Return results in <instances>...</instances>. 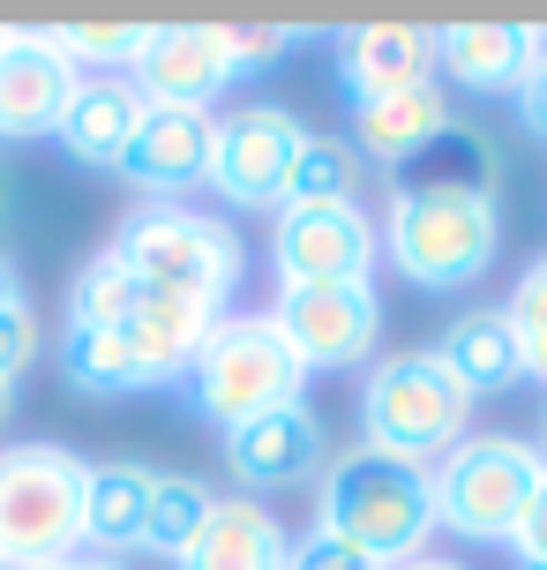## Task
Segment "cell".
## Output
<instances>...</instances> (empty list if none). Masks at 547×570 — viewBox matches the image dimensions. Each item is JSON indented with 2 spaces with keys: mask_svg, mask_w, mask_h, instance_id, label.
Wrapping results in <instances>:
<instances>
[{
  "mask_svg": "<svg viewBox=\"0 0 547 570\" xmlns=\"http://www.w3.org/2000/svg\"><path fill=\"white\" fill-rule=\"evenodd\" d=\"M322 533L352 541L382 570L428 556V541H435V488H428V473L368 451V443H360L352 458H330V473H322Z\"/></svg>",
  "mask_w": 547,
  "mask_h": 570,
  "instance_id": "1",
  "label": "cell"
},
{
  "mask_svg": "<svg viewBox=\"0 0 547 570\" xmlns=\"http://www.w3.org/2000/svg\"><path fill=\"white\" fill-rule=\"evenodd\" d=\"M382 256L420 293L480 285L503 256V210L495 196H442V188H398L382 210Z\"/></svg>",
  "mask_w": 547,
  "mask_h": 570,
  "instance_id": "2",
  "label": "cell"
},
{
  "mask_svg": "<svg viewBox=\"0 0 547 570\" xmlns=\"http://www.w3.org/2000/svg\"><path fill=\"white\" fill-rule=\"evenodd\" d=\"M473 405L480 399H465L458 375L442 368L435 345H428V353H390V361H375L368 391H360V428H368V451L435 473V465L473 435Z\"/></svg>",
  "mask_w": 547,
  "mask_h": 570,
  "instance_id": "3",
  "label": "cell"
},
{
  "mask_svg": "<svg viewBox=\"0 0 547 570\" xmlns=\"http://www.w3.org/2000/svg\"><path fill=\"white\" fill-rule=\"evenodd\" d=\"M180 383H188V399H196L202 421H218L232 435V428L278 413V405H300L308 368H300V353L286 345V331L262 308V315H226V323L202 338L196 368L180 375Z\"/></svg>",
  "mask_w": 547,
  "mask_h": 570,
  "instance_id": "4",
  "label": "cell"
},
{
  "mask_svg": "<svg viewBox=\"0 0 547 570\" xmlns=\"http://www.w3.org/2000/svg\"><path fill=\"white\" fill-rule=\"evenodd\" d=\"M83 488H90V465L60 443L0 451V556L16 570L68 563L83 548Z\"/></svg>",
  "mask_w": 547,
  "mask_h": 570,
  "instance_id": "5",
  "label": "cell"
},
{
  "mask_svg": "<svg viewBox=\"0 0 547 570\" xmlns=\"http://www.w3.org/2000/svg\"><path fill=\"white\" fill-rule=\"evenodd\" d=\"M113 256L143 278V293H180V301H226L240 285V240L232 226L202 218L188 203H150L113 233Z\"/></svg>",
  "mask_w": 547,
  "mask_h": 570,
  "instance_id": "6",
  "label": "cell"
},
{
  "mask_svg": "<svg viewBox=\"0 0 547 570\" xmlns=\"http://www.w3.org/2000/svg\"><path fill=\"white\" fill-rule=\"evenodd\" d=\"M540 473H547V458L525 435H465L458 451L428 473L435 525H450L465 541H510Z\"/></svg>",
  "mask_w": 547,
  "mask_h": 570,
  "instance_id": "7",
  "label": "cell"
},
{
  "mask_svg": "<svg viewBox=\"0 0 547 570\" xmlns=\"http://www.w3.org/2000/svg\"><path fill=\"white\" fill-rule=\"evenodd\" d=\"M375 218L360 203H278L270 218V271L278 285H368Z\"/></svg>",
  "mask_w": 547,
  "mask_h": 570,
  "instance_id": "8",
  "label": "cell"
},
{
  "mask_svg": "<svg viewBox=\"0 0 547 570\" xmlns=\"http://www.w3.org/2000/svg\"><path fill=\"white\" fill-rule=\"evenodd\" d=\"M308 128L286 106H240L210 128V188L240 210H278Z\"/></svg>",
  "mask_w": 547,
  "mask_h": 570,
  "instance_id": "9",
  "label": "cell"
},
{
  "mask_svg": "<svg viewBox=\"0 0 547 570\" xmlns=\"http://www.w3.org/2000/svg\"><path fill=\"white\" fill-rule=\"evenodd\" d=\"M270 323L286 331V345L300 353V368H352L368 361L382 338V301L375 285H278Z\"/></svg>",
  "mask_w": 547,
  "mask_h": 570,
  "instance_id": "10",
  "label": "cell"
},
{
  "mask_svg": "<svg viewBox=\"0 0 547 570\" xmlns=\"http://www.w3.org/2000/svg\"><path fill=\"white\" fill-rule=\"evenodd\" d=\"M128 83H136L143 106H196V114H210V98L232 83L226 23H150Z\"/></svg>",
  "mask_w": 547,
  "mask_h": 570,
  "instance_id": "11",
  "label": "cell"
},
{
  "mask_svg": "<svg viewBox=\"0 0 547 570\" xmlns=\"http://www.w3.org/2000/svg\"><path fill=\"white\" fill-rule=\"evenodd\" d=\"M76 83L83 76L46 46V30H0V142L60 136Z\"/></svg>",
  "mask_w": 547,
  "mask_h": 570,
  "instance_id": "12",
  "label": "cell"
},
{
  "mask_svg": "<svg viewBox=\"0 0 547 570\" xmlns=\"http://www.w3.org/2000/svg\"><path fill=\"white\" fill-rule=\"evenodd\" d=\"M226 465L248 488H308L330 473V428L316 405H278L226 435Z\"/></svg>",
  "mask_w": 547,
  "mask_h": 570,
  "instance_id": "13",
  "label": "cell"
},
{
  "mask_svg": "<svg viewBox=\"0 0 547 570\" xmlns=\"http://www.w3.org/2000/svg\"><path fill=\"white\" fill-rule=\"evenodd\" d=\"M210 128H218V114H196V106H143V120H136V136H128L113 173L136 180L143 196L173 203L180 188L210 180Z\"/></svg>",
  "mask_w": 547,
  "mask_h": 570,
  "instance_id": "14",
  "label": "cell"
},
{
  "mask_svg": "<svg viewBox=\"0 0 547 570\" xmlns=\"http://www.w3.org/2000/svg\"><path fill=\"white\" fill-rule=\"evenodd\" d=\"M338 83L346 98H390V90L435 83V30L420 23H352L338 38Z\"/></svg>",
  "mask_w": 547,
  "mask_h": 570,
  "instance_id": "15",
  "label": "cell"
},
{
  "mask_svg": "<svg viewBox=\"0 0 547 570\" xmlns=\"http://www.w3.org/2000/svg\"><path fill=\"white\" fill-rule=\"evenodd\" d=\"M547 30L533 23H442L435 30V68L450 76L458 90H518L525 68L540 60Z\"/></svg>",
  "mask_w": 547,
  "mask_h": 570,
  "instance_id": "16",
  "label": "cell"
},
{
  "mask_svg": "<svg viewBox=\"0 0 547 570\" xmlns=\"http://www.w3.org/2000/svg\"><path fill=\"white\" fill-rule=\"evenodd\" d=\"M286 556H292L286 525L262 511L256 495H218L173 570H286Z\"/></svg>",
  "mask_w": 547,
  "mask_h": 570,
  "instance_id": "17",
  "label": "cell"
},
{
  "mask_svg": "<svg viewBox=\"0 0 547 570\" xmlns=\"http://www.w3.org/2000/svg\"><path fill=\"white\" fill-rule=\"evenodd\" d=\"M136 120H143V98L128 76H83L76 98H68V114H60V150L76 158V166H120V150L136 136Z\"/></svg>",
  "mask_w": 547,
  "mask_h": 570,
  "instance_id": "18",
  "label": "cell"
},
{
  "mask_svg": "<svg viewBox=\"0 0 547 570\" xmlns=\"http://www.w3.org/2000/svg\"><path fill=\"white\" fill-rule=\"evenodd\" d=\"M442 128H450V106H442L435 83H420V90H390V98H360L346 142L360 158H375V166H405V158L428 150Z\"/></svg>",
  "mask_w": 547,
  "mask_h": 570,
  "instance_id": "19",
  "label": "cell"
},
{
  "mask_svg": "<svg viewBox=\"0 0 547 570\" xmlns=\"http://www.w3.org/2000/svg\"><path fill=\"white\" fill-rule=\"evenodd\" d=\"M150 488H158V473L136 465V458H106V465H90L83 548H98V556H136V548H143V518H150Z\"/></svg>",
  "mask_w": 547,
  "mask_h": 570,
  "instance_id": "20",
  "label": "cell"
},
{
  "mask_svg": "<svg viewBox=\"0 0 547 570\" xmlns=\"http://www.w3.org/2000/svg\"><path fill=\"white\" fill-rule=\"evenodd\" d=\"M435 361L458 375L465 399H488V391H510L525 375V353H518V331H510V315L503 308H465L442 345H435Z\"/></svg>",
  "mask_w": 547,
  "mask_h": 570,
  "instance_id": "21",
  "label": "cell"
},
{
  "mask_svg": "<svg viewBox=\"0 0 547 570\" xmlns=\"http://www.w3.org/2000/svg\"><path fill=\"white\" fill-rule=\"evenodd\" d=\"M226 323V301H180V293H150L143 315L128 323V338H136V353H143L150 383H180V375L196 368L202 338Z\"/></svg>",
  "mask_w": 547,
  "mask_h": 570,
  "instance_id": "22",
  "label": "cell"
},
{
  "mask_svg": "<svg viewBox=\"0 0 547 570\" xmlns=\"http://www.w3.org/2000/svg\"><path fill=\"white\" fill-rule=\"evenodd\" d=\"M60 368H68V383H76V391H90V399H128V391H158L128 331H83V323H68Z\"/></svg>",
  "mask_w": 547,
  "mask_h": 570,
  "instance_id": "23",
  "label": "cell"
},
{
  "mask_svg": "<svg viewBox=\"0 0 547 570\" xmlns=\"http://www.w3.org/2000/svg\"><path fill=\"white\" fill-rule=\"evenodd\" d=\"M143 301H150L143 278H136L113 248H98V256L76 271V285H68V323H83V331H128V323L143 315Z\"/></svg>",
  "mask_w": 547,
  "mask_h": 570,
  "instance_id": "24",
  "label": "cell"
},
{
  "mask_svg": "<svg viewBox=\"0 0 547 570\" xmlns=\"http://www.w3.org/2000/svg\"><path fill=\"white\" fill-rule=\"evenodd\" d=\"M405 180L398 188H442V196H495V173H488V142L473 136V128H442V136L428 142V150H412L405 158Z\"/></svg>",
  "mask_w": 547,
  "mask_h": 570,
  "instance_id": "25",
  "label": "cell"
},
{
  "mask_svg": "<svg viewBox=\"0 0 547 570\" xmlns=\"http://www.w3.org/2000/svg\"><path fill=\"white\" fill-rule=\"evenodd\" d=\"M210 503H218V495H210L196 473H158V488H150V518H143V548H150V556H166V563H180L188 541L202 533Z\"/></svg>",
  "mask_w": 547,
  "mask_h": 570,
  "instance_id": "26",
  "label": "cell"
},
{
  "mask_svg": "<svg viewBox=\"0 0 547 570\" xmlns=\"http://www.w3.org/2000/svg\"><path fill=\"white\" fill-rule=\"evenodd\" d=\"M360 150L346 136H308L300 158H292V180H286V203H360Z\"/></svg>",
  "mask_w": 547,
  "mask_h": 570,
  "instance_id": "27",
  "label": "cell"
},
{
  "mask_svg": "<svg viewBox=\"0 0 547 570\" xmlns=\"http://www.w3.org/2000/svg\"><path fill=\"white\" fill-rule=\"evenodd\" d=\"M143 30L150 23H60V30H46V46H53L76 76H113V68H136Z\"/></svg>",
  "mask_w": 547,
  "mask_h": 570,
  "instance_id": "28",
  "label": "cell"
},
{
  "mask_svg": "<svg viewBox=\"0 0 547 570\" xmlns=\"http://www.w3.org/2000/svg\"><path fill=\"white\" fill-rule=\"evenodd\" d=\"M503 315H510V331H518V353H525V375H540L547 383V256L525 271L518 285H510V301H503Z\"/></svg>",
  "mask_w": 547,
  "mask_h": 570,
  "instance_id": "29",
  "label": "cell"
},
{
  "mask_svg": "<svg viewBox=\"0 0 547 570\" xmlns=\"http://www.w3.org/2000/svg\"><path fill=\"white\" fill-rule=\"evenodd\" d=\"M292 30L286 23H226V53H232V76H248V68H270V60H286Z\"/></svg>",
  "mask_w": 547,
  "mask_h": 570,
  "instance_id": "30",
  "label": "cell"
},
{
  "mask_svg": "<svg viewBox=\"0 0 547 570\" xmlns=\"http://www.w3.org/2000/svg\"><path fill=\"white\" fill-rule=\"evenodd\" d=\"M286 570H382L375 563V556H360V548L352 541H338V533H300V541H292V556H286Z\"/></svg>",
  "mask_w": 547,
  "mask_h": 570,
  "instance_id": "31",
  "label": "cell"
},
{
  "mask_svg": "<svg viewBox=\"0 0 547 570\" xmlns=\"http://www.w3.org/2000/svg\"><path fill=\"white\" fill-rule=\"evenodd\" d=\"M30 361H38V315L30 301H16V308H0V383H23Z\"/></svg>",
  "mask_w": 547,
  "mask_h": 570,
  "instance_id": "32",
  "label": "cell"
},
{
  "mask_svg": "<svg viewBox=\"0 0 547 570\" xmlns=\"http://www.w3.org/2000/svg\"><path fill=\"white\" fill-rule=\"evenodd\" d=\"M510 548H518V563H547V473H540V488H533V503H525Z\"/></svg>",
  "mask_w": 547,
  "mask_h": 570,
  "instance_id": "33",
  "label": "cell"
},
{
  "mask_svg": "<svg viewBox=\"0 0 547 570\" xmlns=\"http://www.w3.org/2000/svg\"><path fill=\"white\" fill-rule=\"evenodd\" d=\"M510 98H518V120H525V128H533V136L547 142V46H540V60L525 68V83L510 90Z\"/></svg>",
  "mask_w": 547,
  "mask_h": 570,
  "instance_id": "34",
  "label": "cell"
},
{
  "mask_svg": "<svg viewBox=\"0 0 547 570\" xmlns=\"http://www.w3.org/2000/svg\"><path fill=\"white\" fill-rule=\"evenodd\" d=\"M23 301V271H16V256L0 248V308H16Z\"/></svg>",
  "mask_w": 547,
  "mask_h": 570,
  "instance_id": "35",
  "label": "cell"
},
{
  "mask_svg": "<svg viewBox=\"0 0 547 570\" xmlns=\"http://www.w3.org/2000/svg\"><path fill=\"white\" fill-rule=\"evenodd\" d=\"M60 570H128V556H98V548H76Z\"/></svg>",
  "mask_w": 547,
  "mask_h": 570,
  "instance_id": "36",
  "label": "cell"
},
{
  "mask_svg": "<svg viewBox=\"0 0 547 570\" xmlns=\"http://www.w3.org/2000/svg\"><path fill=\"white\" fill-rule=\"evenodd\" d=\"M398 570H465V563H450V556H412V563H398Z\"/></svg>",
  "mask_w": 547,
  "mask_h": 570,
  "instance_id": "37",
  "label": "cell"
},
{
  "mask_svg": "<svg viewBox=\"0 0 547 570\" xmlns=\"http://www.w3.org/2000/svg\"><path fill=\"white\" fill-rule=\"evenodd\" d=\"M8 405H16V383H0V421H8Z\"/></svg>",
  "mask_w": 547,
  "mask_h": 570,
  "instance_id": "38",
  "label": "cell"
},
{
  "mask_svg": "<svg viewBox=\"0 0 547 570\" xmlns=\"http://www.w3.org/2000/svg\"><path fill=\"white\" fill-rule=\"evenodd\" d=\"M0 203H8V166H0Z\"/></svg>",
  "mask_w": 547,
  "mask_h": 570,
  "instance_id": "39",
  "label": "cell"
},
{
  "mask_svg": "<svg viewBox=\"0 0 547 570\" xmlns=\"http://www.w3.org/2000/svg\"><path fill=\"white\" fill-rule=\"evenodd\" d=\"M30 570H60V563H30Z\"/></svg>",
  "mask_w": 547,
  "mask_h": 570,
  "instance_id": "40",
  "label": "cell"
},
{
  "mask_svg": "<svg viewBox=\"0 0 547 570\" xmlns=\"http://www.w3.org/2000/svg\"><path fill=\"white\" fill-rule=\"evenodd\" d=\"M0 570H16V563H8V556H0Z\"/></svg>",
  "mask_w": 547,
  "mask_h": 570,
  "instance_id": "41",
  "label": "cell"
}]
</instances>
